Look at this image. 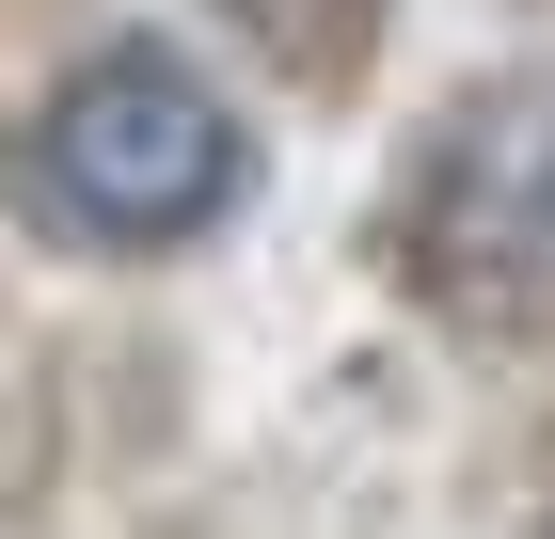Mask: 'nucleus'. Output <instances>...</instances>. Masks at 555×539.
Masks as SVG:
<instances>
[{
	"mask_svg": "<svg viewBox=\"0 0 555 539\" xmlns=\"http://www.w3.org/2000/svg\"><path fill=\"white\" fill-rule=\"evenodd\" d=\"M349 270L461 365L555 349V64H461L349 207Z\"/></svg>",
	"mask_w": 555,
	"mask_h": 539,
	"instance_id": "2",
	"label": "nucleus"
},
{
	"mask_svg": "<svg viewBox=\"0 0 555 539\" xmlns=\"http://www.w3.org/2000/svg\"><path fill=\"white\" fill-rule=\"evenodd\" d=\"M508 16H555V0H508Z\"/></svg>",
	"mask_w": 555,
	"mask_h": 539,
	"instance_id": "10",
	"label": "nucleus"
},
{
	"mask_svg": "<svg viewBox=\"0 0 555 539\" xmlns=\"http://www.w3.org/2000/svg\"><path fill=\"white\" fill-rule=\"evenodd\" d=\"M461 524H476V539H555V381L524 397L508 428H476V460H461Z\"/></svg>",
	"mask_w": 555,
	"mask_h": 539,
	"instance_id": "6",
	"label": "nucleus"
},
{
	"mask_svg": "<svg viewBox=\"0 0 555 539\" xmlns=\"http://www.w3.org/2000/svg\"><path fill=\"white\" fill-rule=\"evenodd\" d=\"M128 539H238V524H222L207 492H143V524H128Z\"/></svg>",
	"mask_w": 555,
	"mask_h": 539,
	"instance_id": "8",
	"label": "nucleus"
},
{
	"mask_svg": "<svg viewBox=\"0 0 555 539\" xmlns=\"http://www.w3.org/2000/svg\"><path fill=\"white\" fill-rule=\"evenodd\" d=\"M397 16L413 0H207V33L255 64L286 112H365L397 64Z\"/></svg>",
	"mask_w": 555,
	"mask_h": 539,
	"instance_id": "4",
	"label": "nucleus"
},
{
	"mask_svg": "<svg viewBox=\"0 0 555 539\" xmlns=\"http://www.w3.org/2000/svg\"><path fill=\"white\" fill-rule=\"evenodd\" d=\"M64 492H95V460H80V333H16L0 349V539H48Z\"/></svg>",
	"mask_w": 555,
	"mask_h": 539,
	"instance_id": "5",
	"label": "nucleus"
},
{
	"mask_svg": "<svg viewBox=\"0 0 555 539\" xmlns=\"http://www.w3.org/2000/svg\"><path fill=\"white\" fill-rule=\"evenodd\" d=\"M191 428H207V349L175 318H95L80 333V460H95V492L143 508L191 476Z\"/></svg>",
	"mask_w": 555,
	"mask_h": 539,
	"instance_id": "3",
	"label": "nucleus"
},
{
	"mask_svg": "<svg viewBox=\"0 0 555 539\" xmlns=\"http://www.w3.org/2000/svg\"><path fill=\"white\" fill-rule=\"evenodd\" d=\"M270 143L191 33L80 16L33 80L0 95V222L64 270H191L255 222Z\"/></svg>",
	"mask_w": 555,
	"mask_h": 539,
	"instance_id": "1",
	"label": "nucleus"
},
{
	"mask_svg": "<svg viewBox=\"0 0 555 539\" xmlns=\"http://www.w3.org/2000/svg\"><path fill=\"white\" fill-rule=\"evenodd\" d=\"M0 349H16V286H0Z\"/></svg>",
	"mask_w": 555,
	"mask_h": 539,
	"instance_id": "9",
	"label": "nucleus"
},
{
	"mask_svg": "<svg viewBox=\"0 0 555 539\" xmlns=\"http://www.w3.org/2000/svg\"><path fill=\"white\" fill-rule=\"evenodd\" d=\"M95 0H0V64H33V48H64Z\"/></svg>",
	"mask_w": 555,
	"mask_h": 539,
	"instance_id": "7",
	"label": "nucleus"
}]
</instances>
